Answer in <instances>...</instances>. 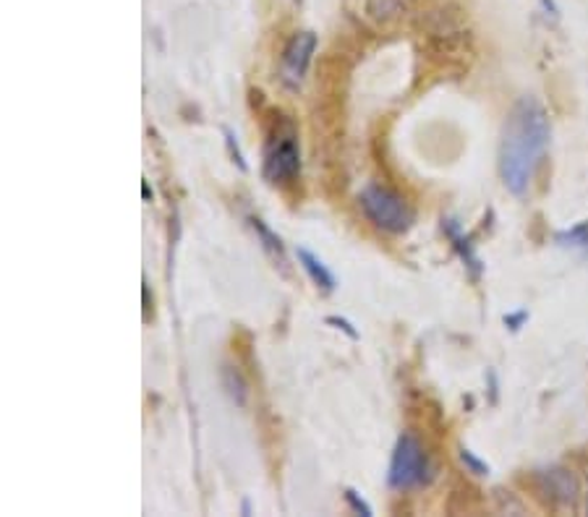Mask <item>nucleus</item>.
<instances>
[{
	"label": "nucleus",
	"mask_w": 588,
	"mask_h": 517,
	"mask_svg": "<svg viewBox=\"0 0 588 517\" xmlns=\"http://www.w3.org/2000/svg\"><path fill=\"white\" fill-rule=\"evenodd\" d=\"M523 322H526V314H523V311H520V314L505 317V324H507V327H513V330H518V327H520Z\"/></svg>",
	"instance_id": "15"
},
{
	"label": "nucleus",
	"mask_w": 588,
	"mask_h": 517,
	"mask_svg": "<svg viewBox=\"0 0 588 517\" xmlns=\"http://www.w3.org/2000/svg\"><path fill=\"white\" fill-rule=\"evenodd\" d=\"M142 194H144V199H149V186H147V180H144V188H142Z\"/></svg>",
	"instance_id": "17"
},
{
	"label": "nucleus",
	"mask_w": 588,
	"mask_h": 517,
	"mask_svg": "<svg viewBox=\"0 0 588 517\" xmlns=\"http://www.w3.org/2000/svg\"><path fill=\"white\" fill-rule=\"evenodd\" d=\"M551 126L547 111L532 97L513 105L505 121L503 144H499V176L510 194L523 196L532 186L544 152L549 147Z\"/></svg>",
	"instance_id": "1"
},
{
	"label": "nucleus",
	"mask_w": 588,
	"mask_h": 517,
	"mask_svg": "<svg viewBox=\"0 0 588 517\" xmlns=\"http://www.w3.org/2000/svg\"><path fill=\"white\" fill-rule=\"evenodd\" d=\"M251 228L257 230V236L261 240V246H265V251L270 254V257L282 261V244H280V238L275 236V232L270 228H267V225L261 223L259 217H251Z\"/></svg>",
	"instance_id": "8"
},
{
	"label": "nucleus",
	"mask_w": 588,
	"mask_h": 517,
	"mask_svg": "<svg viewBox=\"0 0 588 517\" xmlns=\"http://www.w3.org/2000/svg\"><path fill=\"white\" fill-rule=\"evenodd\" d=\"M299 170L301 152L293 128H278V134L272 136L265 152V178L270 180V184H286V180H293L299 176Z\"/></svg>",
	"instance_id": "4"
},
{
	"label": "nucleus",
	"mask_w": 588,
	"mask_h": 517,
	"mask_svg": "<svg viewBox=\"0 0 588 517\" xmlns=\"http://www.w3.org/2000/svg\"><path fill=\"white\" fill-rule=\"evenodd\" d=\"M296 257H299L301 269L309 275L311 282H314L317 288H322L324 293H332V290H336V286H338L336 278H332V272L327 269V265L317 257V254H311L309 249H296Z\"/></svg>",
	"instance_id": "7"
},
{
	"label": "nucleus",
	"mask_w": 588,
	"mask_h": 517,
	"mask_svg": "<svg viewBox=\"0 0 588 517\" xmlns=\"http://www.w3.org/2000/svg\"><path fill=\"white\" fill-rule=\"evenodd\" d=\"M461 461L468 465L471 473H476V476H484V473H489V465L478 461V457L471 453V449H461Z\"/></svg>",
	"instance_id": "13"
},
{
	"label": "nucleus",
	"mask_w": 588,
	"mask_h": 517,
	"mask_svg": "<svg viewBox=\"0 0 588 517\" xmlns=\"http://www.w3.org/2000/svg\"><path fill=\"white\" fill-rule=\"evenodd\" d=\"M557 244L565 246V249H580L584 254H588V223L576 225L572 230L557 232Z\"/></svg>",
	"instance_id": "9"
},
{
	"label": "nucleus",
	"mask_w": 588,
	"mask_h": 517,
	"mask_svg": "<svg viewBox=\"0 0 588 517\" xmlns=\"http://www.w3.org/2000/svg\"><path fill=\"white\" fill-rule=\"evenodd\" d=\"M541 3H544V9H547V11H551V13L557 11V9H555V3H551V0H541Z\"/></svg>",
	"instance_id": "16"
},
{
	"label": "nucleus",
	"mask_w": 588,
	"mask_h": 517,
	"mask_svg": "<svg viewBox=\"0 0 588 517\" xmlns=\"http://www.w3.org/2000/svg\"><path fill=\"white\" fill-rule=\"evenodd\" d=\"M541 489L549 494V499L560 502V505H572L578 497V484L572 473L563 468H549L541 473Z\"/></svg>",
	"instance_id": "6"
},
{
	"label": "nucleus",
	"mask_w": 588,
	"mask_h": 517,
	"mask_svg": "<svg viewBox=\"0 0 588 517\" xmlns=\"http://www.w3.org/2000/svg\"><path fill=\"white\" fill-rule=\"evenodd\" d=\"M223 379H225V387H228V395L234 397L238 405H244V400H246V387H244L241 376H238L234 369H225V371H223Z\"/></svg>",
	"instance_id": "10"
},
{
	"label": "nucleus",
	"mask_w": 588,
	"mask_h": 517,
	"mask_svg": "<svg viewBox=\"0 0 588 517\" xmlns=\"http://www.w3.org/2000/svg\"><path fill=\"white\" fill-rule=\"evenodd\" d=\"M314 50H317L314 32H301L288 42L286 53H282V65H280V79L288 90H299L303 76H307V71H309Z\"/></svg>",
	"instance_id": "5"
},
{
	"label": "nucleus",
	"mask_w": 588,
	"mask_h": 517,
	"mask_svg": "<svg viewBox=\"0 0 588 517\" xmlns=\"http://www.w3.org/2000/svg\"><path fill=\"white\" fill-rule=\"evenodd\" d=\"M225 144H228V149H230V157H234V163L241 167V170H249V165H246V159L241 155V149H238V144H236V136H234V131L230 128H225Z\"/></svg>",
	"instance_id": "12"
},
{
	"label": "nucleus",
	"mask_w": 588,
	"mask_h": 517,
	"mask_svg": "<svg viewBox=\"0 0 588 517\" xmlns=\"http://www.w3.org/2000/svg\"><path fill=\"white\" fill-rule=\"evenodd\" d=\"M430 478H432V465L430 457L424 453V447H421L416 436L403 434L401 440H398L395 449H392V461L388 471L390 489L398 492L416 489V486H424Z\"/></svg>",
	"instance_id": "2"
},
{
	"label": "nucleus",
	"mask_w": 588,
	"mask_h": 517,
	"mask_svg": "<svg viewBox=\"0 0 588 517\" xmlns=\"http://www.w3.org/2000/svg\"><path fill=\"white\" fill-rule=\"evenodd\" d=\"M327 324H332V327H338V330H343L351 340H359V332H355L353 324L348 322V319H343V317H327Z\"/></svg>",
	"instance_id": "14"
},
{
	"label": "nucleus",
	"mask_w": 588,
	"mask_h": 517,
	"mask_svg": "<svg viewBox=\"0 0 588 517\" xmlns=\"http://www.w3.org/2000/svg\"><path fill=\"white\" fill-rule=\"evenodd\" d=\"M345 502H348V505H351L353 513H359V515H364V517H372L374 515V509L369 507L364 499H361V494L355 492V489H345Z\"/></svg>",
	"instance_id": "11"
},
{
	"label": "nucleus",
	"mask_w": 588,
	"mask_h": 517,
	"mask_svg": "<svg viewBox=\"0 0 588 517\" xmlns=\"http://www.w3.org/2000/svg\"><path fill=\"white\" fill-rule=\"evenodd\" d=\"M359 204L364 209V215L372 220L380 230L388 232H405L413 223V213L409 201L401 194H395L388 186H367L359 194Z\"/></svg>",
	"instance_id": "3"
}]
</instances>
